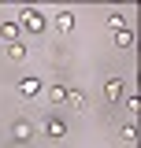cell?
<instances>
[{
  "mask_svg": "<svg viewBox=\"0 0 141 148\" xmlns=\"http://www.w3.org/2000/svg\"><path fill=\"white\" fill-rule=\"evenodd\" d=\"M15 26L26 30V34H41V30H45V15H41L37 8H22L19 18H15Z\"/></svg>",
  "mask_w": 141,
  "mask_h": 148,
  "instance_id": "cell-1",
  "label": "cell"
},
{
  "mask_svg": "<svg viewBox=\"0 0 141 148\" xmlns=\"http://www.w3.org/2000/svg\"><path fill=\"white\" fill-rule=\"evenodd\" d=\"M15 89H19V96H37V92H41V78H19L15 82Z\"/></svg>",
  "mask_w": 141,
  "mask_h": 148,
  "instance_id": "cell-2",
  "label": "cell"
},
{
  "mask_svg": "<svg viewBox=\"0 0 141 148\" xmlns=\"http://www.w3.org/2000/svg\"><path fill=\"white\" fill-rule=\"evenodd\" d=\"M104 96H108V104H119L123 100V78H108L104 82Z\"/></svg>",
  "mask_w": 141,
  "mask_h": 148,
  "instance_id": "cell-3",
  "label": "cell"
},
{
  "mask_svg": "<svg viewBox=\"0 0 141 148\" xmlns=\"http://www.w3.org/2000/svg\"><path fill=\"white\" fill-rule=\"evenodd\" d=\"M11 133H15V141H19V145H26V141L34 137V126H30L26 119H15V126H11Z\"/></svg>",
  "mask_w": 141,
  "mask_h": 148,
  "instance_id": "cell-4",
  "label": "cell"
},
{
  "mask_svg": "<svg viewBox=\"0 0 141 148\" xmlns=\"http://www.w3.org/2000/svg\"><path fill=\"white\" fill-rule=\"evenodd\" d=\"M52 26L59 30V34H70V30H74V11H56Z\"/></svg>",
  "mask_w": 141,
  "mask_h": 148,
  "instance_id": "cell-5",
  "label": "cell"
},
{
  "mask_svg": "<svg viewBox=\"0 0 141 148\" xmlns=\"http://www.w3.org/2000/svg\"><path fill=\"white\" fill-rule=\"evenodd\" d=\"M63 100H67V108H74V111L86 108V92H82V89H67V96H63Z\"/></svg>",
  "mask_w": 141,
  "mask_h": 148,
  "instance_id": "cell-6",
  "label": "cell"
},
{
  "mask_svg": "<svg viewBox=\"0 0 141 148\" xmlns=\"http://www.w3.org/2000/svg\"><path fill=\"white\" fill-rule=\"evenodd\" d=\"M0 41H8V45L19 41V26H15V22H0Z\"/></svg>",
  "mask_w": 141,
  "mask_h": 148,
  "instance_id": "cell-7",
  "label": "cell"
},
{
  "mask_svg": "<svg viewBox=\"0 0 141 148\" xmlns=\"http://www.w3.org/2000/svg\"><path fill=\"white\" fill-rule=\"evenodd\" d=\"M45 133H48V137H56V141H59V137L67 133V126H63L59 119H48V122H45Z\"/></svg>",
  "mask_w": 141,
  "mask_h": 148,
  "instance_id": "cell-8",
  "label": "cell"
},
{
  "mask_svg": "<svg viewBox=\"0 0 141 148\" xmlns=\"http://www.w3.org/2000/svg\"><path fill=\"white\" fill-rule=\"evenodd\" d=\"M115 45H119V48H134V30H130V26L119 30V34H115Z\"/></svg>",
  "mask_w": 141,
  "mask_h": 148,
  "instance_id": "cell-9",
  "label": "cell"
},
{
  "mask_svg": "<svg viewBox=\"0 0 141 148\" xmlns=\"http://www.w3.org/2000/svg\"><path fill=\"white\" fill-rule=\"evenodd\" d=\"M26 52H30V48H26L22 41H15V45H8V56H11L15 63H22V59H26Z\"/></svg>",
  "mask_w": 141,
  "mask_h": 148,
  "instance_id": "cell-10",
  "label": "cell"
},
{
  "mask_svg": "<svg viewBox=\"0 0 141 148\" xmlns=\"http://www.w3.org/2000/svg\"><path fill=\"white\" fill-rule=\"evenodd\" d=\"M108 26H111L115 34H119V30H126V18H123V11H111V15H108Z\"/></svg>",
  "mask_w": 141,
  "mask_h": 148,
  "instance_id": "cell-11",
  "label": "cell"
},
{
  "mask_svg": "<svg viewBox=\"0 0 141 148\" xmlns=\"http://www.w3.org/2000/svg\"><path fill=\"white\" fill-rule=\"evenodd\" d=\"M119 137H123V141H138V126H134V122H126V126L119 130Z\"/></svg>",
  "mask_w": 141,
  "mask_h": 148,
  "instance_id": "cell-12",
  "label": "cell"
},
{
  "mask_svg": "<svg viewBox=\"0 0 141 148\" xmlns=\"http://www.w3.org/2000/svg\"><path fill=\"white\" fill-rule=\"evenodd\" d=\"M63 96H67L63 85H52V89H48V100H52V104H63Z\"/></svg>",
  "mask_w": 141,
  "mask_h": 148,
  "instance_id": "cell-13",
  "label": "cell"
}]
</instances>
